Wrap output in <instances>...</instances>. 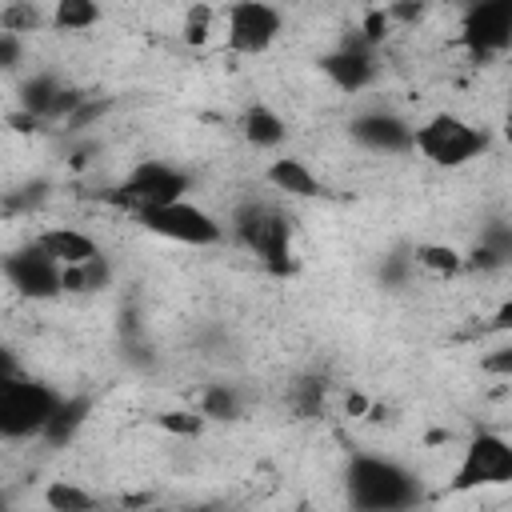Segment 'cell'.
Returning <instances> with one entry per match:
<instances>
[{
  "label": "cell",
  "mask_w": 512,
  "mask_h": 512,
  "mask_svg": "<svg viewBox=\"0 0 512 512\" xmlns=\"http://www.w3.org/2000/svg\"><path fill=\"white\" fill-rule=\"evenodd\" d=\"M348 500L356 508H408L420 500V480L392 456L360 452L348 464Z\"/></svg>",
  "instance_id": "cell-1"
},
{
  "label": "cell",
  "mask_w": 512,
  "mask_h": 512,
  "mask_svg": "<svg viewBox=\"0 0 512 512\" xmlns=\"http://www.w3.org/2000/svg\"><path fill=\"white\" fill-rule=\"evenodd\" d=\"M412 152L436 168H464L488 152V132L456 112H436L416 124Z\"/></svg>",
  "instance_id": "cell-2"
},
{
  "label": "cell",
  "mask_w": 512,
  "mask_h": 512,
  "mask_svg": "<svg viewBox=\"0 0 512 512\" xmlns=\"http://www.w3.org/2000/svg\"><path fill=\"white\" fill-rule=\"evenodd\" d=\"M64 400V392H56L44 380L32 376H12L0 384V436L4 440H40L56 404Z\"/></svg>",
  "instance_id": "cell-3"
},
{
  "label": "cell",
  "mask_w": 512,
  "mask_h": 512,
  "mask_svg": "<svg viewBox=\"0 0 512 512\" xmlns=\"http://www.w3.org/2000/svg\"><path fill=\"white\" fill-rule=\"evenodd\" d=\"M236 244L244 252H252L260 264L276 268V272H288V256H292V228H288V216L264 200H244L232 220H228Z\"/></svg>",
  "instance_id": "cell-4"
},
{
  "label": "cell",
  "mask_w": 512,
  "mask_h": 512,
  "mask_svg": "<svg viewBox=\"0 0 512 512\" xmlns=\"http://www.w3.org/2000/svg\"><path fill=\"white\" fill-rule=\"evenodd\" d=\"M188 188H192V176L184 168H176L168 160H136L128 168V176L120 180V188L112 192V204L140 220L148 208L188 196Z\"/></svg>",
  "instance_id": "cell-5"
},
{
  "label": "cell",
  "mask_w": 512,
  "mask_h": 512,
  "mask_svg": "<svg viewBox=\"0 0 512 512\" xmlns=\"http://www.w3.org/2000/svg\"><path fill=\"white\" fill-rule=\"evenodd\" d=\"M140 224L152 232V236H164L172 244H184V248H212L224 240V224L196 200L180 196V200H168V204H156L140 216Z\"/></svg>",
  "instance_id": "cell-6"
},
{
  "label": "cell",
  "mask_w": 512,
  "mask_h": 512,
  "mask_svg": "<svg viewBox=\"0 0 512 512\" xmlns=\"http://www.w3.org/2000/svg\"><path fill=\"white\" fill-rule=\"evenodd\" d=\"M284 16L268 0H232L224 4V48L232 56H264L280 40Z\"/></svg>",
  "instance_id": "cell-7"
},
{
  "label": "cell",
  "mask_w": 512,
  "mask_h": 512,
  "mask_svg": "<svg viewBox=\"0 0 512 512\" xmlns=\"http://www.w3.org/2000/svg\"><path fill=\"white\" fill-rule=\"evenodd\" d=\"M500 484H512V436L476 432L460 452L452 488L468 492V488H500Z\"/></svg>",
  "instance_id": "cell-8"
},
{
  "label": "cell",
  "mask_w": 512,
  "mask_h": 512,
  "mask_svg": "<svg viewBox=\"0 0 512 512\" xmlns=\"http://www.w3.org/2000/svg\"><path fill=\"white\" fill-rule=\"evenodd\" d=\"M4 280L28 300H56L64 296V264H56L36 240L20 252H8L4 260Z\"/></svg>",
  "instance_id": "cell-9"
},
{
  "label": "cell",
  "mask_w": 512,
  "mask_h": 512,
  "mask_svg": "<svg viewBox=\"0 0 512 512\" xmlns=\"http://www.w3.org/2000/svg\"><path fill=\"white\" fill-rule=\"evenodd\" d=\"M348 136L368 148V152H384V156H396V152H412V136H416V124L404 120L400 112L392 108H368V112H356L348 120Z\"/></svg>",
  "instance_id": "cell-10"
},
{
  "label": "cell",
  "mask_w": 512,
  "mask_h": 512,
  "mask_svg": "<svg viewBox=\"0 0 512 512\" xmlns=\"http://www.w3.org/2000/svg\"><path fill=\"white\" fill-rule=\"evenodd\" d=\"M460 36L476 56H496L512 48V0H480L464 8Z\"/></svg>",
  "instance_id": "cell-11"
},
{
  "label": "cell",
  "mask_w": 512,
  "mask_h": 512,
  "mask_svg": "<svg viewBox=\"0 0 512 512\" xmlns=\"http://www.w3.org/2000/svg\"><path fill=\"white\" fill-rule=\"evenodd\" d=\"M320 72L328 76V84H332L336 92L356 96V92H364V88L376 80L380 64H376L368 40H344L340 48H332V52L320 60Z\"/></svg>",
  "instance_id": "cell-12"
},
{
  "label": "cell",
  "mask_w": 512,
  "mask_h": 512,
  "mask_svg": "<svg viewBox=\"0 0 512 512\" xmlns=\"http://www.w3.org/2000/svg\"><path fill=\"white\" fill-rule=\"evenodd\" d=\"M264 184L276 188V192H284V196H292V200H312V196L324 192L320 176H316L312 164L300 160V156H276V160H268Z\"/></svg>",
  "instance_id": "cell-13"
},
{
  "label": "cell",
  "mask_w": 512,
  "mask_h": 512,
  "mask_svg": "<svg viewBox=\"0 0 512 512\" xmlns=\"http://www.w3.org/2000/svg\"><path fill=\"white\" fill-rule=\"evenodd\" d=\"M56 264H84V260H92V256H100V248H96V236H88V232H80V228H72V224H52V228H40L36 236H32Z\"/></svg>",
  "instance_id": "cell-14"
},
{
  "label": "cell",
  "mask_w": 512,
  "mask_h": 512,
  "mask_svg": "<svg viewBox=\"0 0 512 512\" xmlns=\"http://www.w3.org/2000/svg\"><path fill=\"white\" fill-rule=\"evenodd\" d=\"M240 136H244L256 152H276V148H284V140H288V124H284V116H280L276 108L252 104V108L240 116Z\"/></svg>",
  "instance_id": "cell-15"
},
{
  "label": "cell",
  "mask_w": 512,
  "mask_h": 512,
  "mask_svg": "<svg viewBox=\"0 0 512 512\" xmlns=\"http://www.w3.org/2000/svg\"><path fill=\"white\" fill-rule=\"evenodd\" d=\"M88 412H92V400L88 396H64L60 404H56V412H52V420H48V428H44V444L48 448H64L84 424H88Z\"/></svg>",
  "instance_id": "cell-16"
},
{
  "label": "cell",
  "mask_w": 512,
  "mask_h": 512,
  "mask_svg": "<svg viewBox=\"0 0 512 512\" xmlns=\"http://www.w3.org/2000/svg\"><path fill=\"white\" fill-rule=\"evenodd\" d=\"M184 40L192 48H208V44H224V8L212 4H192L184 12Z\"/></svg>",
  "instance_id": "cell-17"
},
{
  "label": "cell",
  "mask_w": 512,
  "mask_h": 512,
  "mask_svg": "<svg viewBox=\"0 0 512 512\" xmlns=\"http://www.w3.org/2000/svg\"><path fill=\"white\" fill-rule=\"evenodd\" d=\"M60 92H64V80H60L56 72H32V76L20 84V108L32 112V116H40V120L48 124L52 104H56Z\"/></svg>",
  "instance_id": "cell-18"
},
{
  "label": "cell",
  "mask_w": 512,
  "mask_h": 512,
  "mask_svg": "<svg viewBox=\"0 0 512 512\" xmlns=\"http://www.w3.org/2000/svg\"><path fill=\"white\" fill-rule=\"evenodd\" d=\"M412 264L436 280H452L464 272V252L456 244H416L412 252Z\"/></svg>",
  "instance_id": "cell-19"
},
{
  "label": "cell",
  "mask_w": 512,
  "mask_h": 512,
  "mask_svg": "<svg viewBox=\"0 0 512 512\" xmlns=\"http://www.w3.org/2000/svg\"><path fill=\"white\" fill-rule=\"evenodd\" d=\"M48 20L56 32H88L100 24V0H52Z\"/></svg>",
  "instance_id": "cell-20"
},
{
  "label": "cell",
  "mask_w": 512,
  "mask_h": 512,
  "mask_svg": "<svg viewBox=\"0 0 512 512\" xmlns=\"http://www.w3.org/2000/svg\"><path fill=\"white\" fill-rule=\"evenodd\" d=\"M112 280V268L104 256H92L84 264H68L64 268V296H84V292H100L108 288Z\"/></svg>",
  "instance_id": "cell-21"
},
{
  "label": "cell",
  "mask_w": 512,
  "mask_h": 512,
  "mask_svg": "<svg viewBox=\"0 0 512 512\" xmlns=\"http://www.w3.org/2000/svg\"><path fill=\"white\" fill-rule=\"evenodd\" d=\"M44 504L56 508V512H84V508H92L100 500H96V492H88V488H80L72 480H52L44 488Z\"/></svg>",
  "instance_id": "cell-22"
},
{
  "label": "cell",
  "mask_w": 512,
  "mask_h": 512,
  "mask_svg": "<svg viewBox=\"0 0 512 512\" xmlns=\"http://www.w3.org/2000/svg\"><path fill=\"white\" fill-rule=\"evenodd\" d=\"M0 24H4V32H20V36H32V32H40L44 24H52L32 0H12V4H4V12H0Z\"/></svg>",
  "instance_id": "cell-23"
},
{
  "label": "cell",
  "mask_w": 512,
  "mask_h": 512,
  "mask_svg": "<svg viewBox=\"0 0 512 512\" xmlns=\"http://www.w3.org/2000/svg\"><path fill=\"white\" fill-rule=\"evenodd\" d=\"M200 412L208 420H236L240 416V392L232 384H208L200 392Z\"/></svg>",
  "instance_id": "cell-24"
},
{
  "label": "cell",
  "mask_w": 512,
  "mask_h": 512,
  "mask_svg": "<svg viewBox=\"0 0 512 512\" xmlns=\"http://www.w3.org/2000/svg\"><path fill=\"white\" fill-rule=\"evenodd\" d=\"M156 424H160L168 436L192 440V436H200V432L208 428V416H204L200 408H168V412H160V416H156Z\"/></svg>",
  "instance_id": "cell-25"
},
{
  "label": "cell",
  "mask_w": 512,
  "mask_h": 512,
  "mask_svg": "<svg viewBox=\"0 0 512 512\" xmlns=\"http://www.w3.org/2000/svg\"><path fill=\"white\" fill-rule=\"evenodd\" d=\"M480 244L500 260V268L512 264V224H488V228L480 232Z\"/></svg>",
  "instance_id": "cell-26"
},
{
  "label": "cell",
  "mask_w": 512,
  "mask_h": 512,
  "mask_svg": "<svg viewBox=\"0 0 512 512\" xmlns=\"http://www.w3.org/2000/svg\"><path fill=\"white\" fill-rule=\"evenodd\" d=\"M480 372L488 376H500V380H512V348H496L480 360Z\"/></svg>",
  "instance_id": "cell-27"
},
{
  "label": "cell",
  "mask_w": 512,
  "mask_h": 512,
  "mask_svg": "<svg viewBox=\"0 0 512 512\" xmlns=\"http://www.w3.org/2000/svg\"><path fill=\"white\" fill-rule=\"evenodd\" d=\"M20 52H24V36H20V32H0V64H4L8 72L16 68Z\"/></svg>",
  "instance_id": "cell-28"
},
{
  "label": "cell",
  "mask_w": 512,
  "mask_h": 512,
  "mask_svg": "<svg viewBox=\"0 0 512 512\" xmlns=\"http://www.w3.org/2000/svg\"><path fill=\"white\" fill-rule=\"evenodd\" d=\"M344 412H348L352 420H364V416H372V400H368L364 392H348V396H344Z\"/></svg>",
  "instance_id": "cell-29"
},
{
  "label": "cell",
  "mask_w": 512,
  "mask_h": 512,
  "mask_svg": "<svg viewBox=\"0 0 512 512\" xmlns=\"http://www.w3.org/2000/svg\"><path fill=\"white\" fill-rule=\"evenodd\" d=\"M504 140L512 144V108H508V116H504Z\"/></svg>",
  "instance_id": "cell-30"
},
{
  "label": "cell",
  "mask_w": 512,
  "mask_h": 512,
  "mask_svg": "<svg viewBox=\"0 0 512 512\" xmlns=\"http://www.w3.org/2000/svg\"><path fill=\"white\" fill-rule=\"evenodd\" d=\"M448 4H460V8H472V4H480V0H448Z\"/></svg>",
  "instance_id": "cell-31"
}]
</instances>
